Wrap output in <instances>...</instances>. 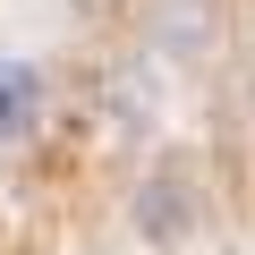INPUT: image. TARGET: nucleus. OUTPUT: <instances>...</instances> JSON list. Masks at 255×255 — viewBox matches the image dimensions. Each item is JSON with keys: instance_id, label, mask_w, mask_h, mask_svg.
Here are the masks:
<instances>
[{"instance_id": "1", "label": "nucleus", "mask_w": 255, "mask_h": 255, "mask_svg": "<svg viewBox=\"0 0 255 255\" xmlns=\"http://www.w3.org/2000/svg\"><path fill=\"white\" fill-rule=\"evenodd\" d=\"M43 119V77L26 60H0V145H26Z\"/></svg>"}]
</instances>
